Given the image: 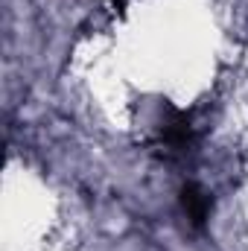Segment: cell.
I'll return each instance as SVG.
<instances>
[{
  "mask_svg": "<svg viewBox=\"0 0 248 251\" xmlns=\"http://www.w3.org/2000/svg\"><path fill=\"white\" fill-rule=\"evenodd\" d=\"M114 3H120V0H114Z\"/></svg>",
  "mask_w": 248,
  "mask_h": 251,
  "instance_id": "3957f363",
  "label": "cell"
},
{
  "mask_svg": "<svg viewBox=\"0 0 248 251\" xmlns=\"http://www.w3.org/2000/svg\"><path fill=\"white\" fill-rule=\"evenodd\" d=\"M155 146L161 149L164 158H184L196 146V126L190 114L164 102L161 120L155 123Z\"/></svg>",
  "mask_w": 248,
  "mask_h": 251,
  "instance_id": "6da1fadb",
  "label": "cell"
},
{
  "mask_svg": "<svg viewBox=\"0 0 248 251\" xmlns=\"http://www.w3.org/2000/svg\"><path fill=\"white\" fill-rule=\"evenodd\" d=\"M178 201H181V213H184L187 225L196 228V231H201V228L207 225V219H210V210H213L210 193L190 181V184L181 187V199H178Z\"/></svg>",
  "mask_w": 248,
  "mask_h": 251,
  "instance_id": "7a4b0ae2",
  "label": "cell"
}]
</instances>
